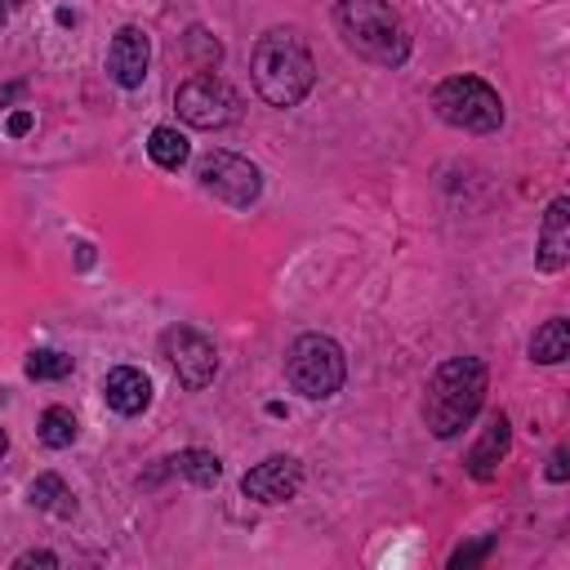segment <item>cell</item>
Listing matches in <instances>:
<instances>
[{"label": "cell", "mask_w": 570, "mask_h": 570, "mask_svg": "<svg viewBox=\"0 0 570 570\" xmlns=\"http://www.w3.org/2000/svg\"><path fill=\"white\" fill-rule=\"evenodd\" d=\"M170 468L179 472V477H187L192 486H201V490H209V486H219V477H224V464H219V455H209V451H179L174 459H170Z\"/></svg>", "instance_id": "2e32d148"}, {"label": "cell", "mask_w": 570, "mask_h": 570, "mask_svg": "<svg viewBox=\"0 0 570 570\" xmlns=\"http://www.w3.org/2000/svg\"><path fill=\"white\" fill-rule=\"evenodd\" d=\"M334 27L356 58L375 67H401L410 58V27L388 0H339Z\"/></svg>", "instance_id": "3957f363"}, {"label": "cell", "mask_w": 570, "mask_h": 570, "mask_svg": "<svg viewBox=\"0 0 570 570\" xmlns=\"http://www.w3.org/2000/svg\"><path fill=\"white\" fill-rule=\"evenodd\" d=\"M0 23H5V5H0Z\"/></svg>", "instance_id": "f1b7e54d"}, {"label": "cell", "mask_w": 570, "mask_h": 570, "mask_svg": "<svg viewBox=\"0 0 570 570\" xmlns=\"http://www.w3.org/2000/svg\"><path fill=\"white\" fill-rule=\"evenodd\" d=\"M299 486H304V464L295 455H272L241 477V494L254 499V504H290Z\"/></svg>", "instance_id": "9c48e42d"}, {"label": "cell", "mask_w": 570, "mask_h": 570, "mask_svg": "<svg viewBox=\"0 0 570 570\" xmlns=\"http://www.w3.org/2000/svg\"><path fill=\"white\" fill-rule=\"evenodd\" d=\"M196 179H201V187L209 196H219L232 209H250L259 201V192H263L259 166L246 161V157H237V152H205L196 161Z\"/></svg>", "instance_id": "52a82bcc"}, {"label": "cell", "mask_w": 570, "mask_h": 570, "mask_svg": "<svg viewBox=\"0 0 570 570\" xmlns=\"http://www.w3.org/2000/svg\"><path fill=\"white\" fill-rule=\"evenodd\" d=\"M250 77H254V90L267 107H299L312 86H317V62H312V49L299 32L290 27H276L267 36H259L254 54H250Z\"/></svg>", "instance_id": "6da1fadb"}, {"label": "cell", "mask_w": 570, "mask_h": 570, "mask_svg": "<svg viewBox=\"0 0 570 570\" xmlns=\"http://www.w3.org/2000/svg\"><path fill=\"white\" fill-rule=\"evenodd\" d=\"M509 446H513V423H509V414H494L486 428H481V442L468 451V472L477 477V481H490L494 472H499V459L509 455Z\"/></svg>", "instance_id": "4fadbf2b"}, {"label": "cell", "mask_w": 570, "mask_h": 570, "mask_svg": "<svg viewBox=\"0 0 570 570\" xmlns=\"http://www.w3.org/2000/svg\"><path fill=\"white\" fill-rule=\"evenodd\" d=\"M36 433H41V442H45L49 451H67L71 442L81 437V428H77V414H71V410L49 406V410L41 414V423H36Z\"/></svg>", "instance_id": "ac0fdd59"}, {"label": "cell", "mask_w": 570, "mask_h": 570, "mask_svg": "<svg viewBox=\"0 0 570 570\" xmlns=\"http://www.w3.org/2000/svg\"><path fill=\"white\" fill-rule=\"evenodd\" d=\"M490 552H494V535H481L477 544H464V548H455V552H451V570H468V566L486 561Z\"/></svg>", "instance_id": "44dd1931"}, {"label": "cell", "mask_w": 570, "mask_h": 570, "mask_svg": "<svg viewBox=\"0 0 570 570\" xmlns=\"http://www.w3.org/2000/svg\"><path fill=\"white\" fill-rule=\"evenodd\" d=\"M433 107L446 125L468 134H494L504 125V99H499L481 77H446L433 90Z\"/></svg>", "instance_id": "5b68a950"}, {"label": "cell", "mask_w": 570, "mask_h": 570, "mask_svg": "<svg viewBox=\"0 0 570 570\" xmlns=\"http://www.w3.org/2000/svg\"><path fill=\"white\" fill-rule=\"evenodd\" d=\"M570 356V321L566 317H552L544 321L535 334H531V362L539 366H561Z\"/></svg>", "instance_id": "9a60e30c"}, {"label": "cell", "mask_w": 570, "mask_h": 570, "mask_svg": "<svg viewBox=\"0 0 570 570\" xmlns=\"http://www.w3.org/2000/svg\"><path fill=\"white\" fill-rule=\"evenodd\" d=\"M23 94H27V86H23V81L5 86V90H0V107H5V103H14V99H23Z\"/></svg>", "instance_id": "d4e9b609"}, {"label": "cell", "mask_w": 570, "mask_h": 570, "mask_svg": "<svg viewBox=\"0 0 570 570\" xmlns=\"http://www.w3.org/2000/svg\"><path fill=\"white\" fill-rule=\"evenodd\" d=\"M183 45H187V58H192L196 67H219V58H224V45L214 41L205 27H192V32L183 36Z\"/></svg>", "instance_id": "ffe728a7"}, {"label": "cell", "mask_w": 570, "mask_h": 570, "mask_svg": "<svg viewBox=\"0 0 570 570\" xmlns=\"http://www.w3.org/2000/svg\"><path fill=\"white\" fill-rule=\"evenodd\" d=\"M161 356L170 362V371L179 375V384L187 392H201L219 375V347L209 334H201L196 326H170L161 334Z\"/></svg>", "instance_id": "8992f818"}, {"label": "cell", "mask_w": 570, "mask_h": 570, "mask_svg": "<svg viewBox=\"0 0 570 570\" xmlns=\"http://www.w3.org/2000/svg\"><path fill=\"white\" fill-rule=\"evenodd\" d=\"M71 375V356L67 352H54V347H41L27 356V379L45 384V379H67Z\"/></svg>", "instance_id": "d6986e66"}, {"label": "cell", "mask_w": 570, "mask_h": 570, "mask_svg": "<svg viewBox=\"0 0 570 570\" xmlns=\"http://www.w3.org/2000/svg\"><path fill=\"white\" fill-rule=\"evenodd\" d=\"M77 263H81V267H90V263H94V246H90V241H81V246H77Z\"/></svg>", "instance_id": "484cf974"}, {"label": "cell", "mask_w": 570, "mask_h": 570, "mask_svg": "<svg viewBox=\"0 0 570 570\" xmlns=\"http://www.w3.org/2000/svg\"><path fill=\"white\" fill-rule=\"evenodd\" d=\"M14 566H19V570H27V566H49V570H54V566H58V557H54V552H45V548H32V552H23Z\"/></svg>", "instance_id": "7402d4cb"}, {"label": "cell", "mask_w": 570, "mask_h": 570, "mask_svg": "<svg viewBox=\"0 0 570 570\" xmlns=\"http://www.w3.org/2000/svg\"><path fill=\"white\" fill-rule=\"evenodd\" d=\"M285 379H290V388L308 401L334 397L347 379L343 347L330 334H299L290 343V352H285Z\"/></svg>", "instance_id": "277c9868"}, {"label": "cell", "mask_w": 570, "mask_h": 570, "mask_svg": "<svg viewBox=\"0 0 570 570\" xmlns=\"http://www.w3.org/2000/svg\"><path fill=\"white\" fill-rule=\"evenodd\" d=\"M27 499H32V509H41V513H49V517H77V494L67 490V481H62L58 472H41V477L32 481Z\"/></svg>", "instance_id": "5bb4252c"}, {"label": "cell", "mask_w": 570, "mask_h": 570, "mask_svg": "<svg viewBox=\"0 0 570 570\" xmlns=\"http://www.w3.org/2000/svg\"><path fill=\"white\" fill-rule=\"evenodd\" d=\"M486 388H490V375H486V362H477V356H451V362H442L433 371V379H428V397H423L428 433L442 442L459 437L477 419Z\"/></svg>", "instance_id": "7a4b0ae2"}, {"label": "cell", "mask_w": 570, "mask_h": 570, "mask_svg": "<svg viewBox=\"0 0 570 570\" xmlns=\"http://www.w3.org/2000/svg\"><path fill=\"white\" fill-rule=\"evenodd\" d=\"M535 263L544 272H561L570 263V201L557 196L539 224V250H535Z\"/></svg>", "instance_id": "8fae6325"}, {"label": "cell", "mask_w": 570, "mask_h": 570, "mask_svg": "<svg viewBox=\"0 0 570 570\" xmlns=\"http://www.w3.org/2000/svg\"><path fill=\"white\" fill-rule=\"evenodd\" d=\"M10 451V437H5V428H0V455H5Z\"/></svg>", "instance_id": "4316f807"}, {"label": "cell", "mask_w": 570, "mask_h": 570, "mask_svg": "<svg viewBox=\"0 0 570 570\" xmlns=\"http://www.w3.org/2000/svg\"><path fill=\"white\" fill-rule=\"evenodd\" d=\"M103 401L116 410V414H142L152 406V379L142 375V371H134V366H116V371H107V379H103Z\"/></svg>", "instance_id": "7c38bea8"}, {"label": "cell", "mask_w": 570, "mask_h": 570, "mask_svg": "<svg viewBox=\"0 0 570 570\" xmlns=\"http://www.w3.org/2000/svg\"><path fill=\"white\" fill-rule=\"evenodd\" d=\"M570 477V468H566V451H552V459H548V481H566Z\"/></svg>", "instance_id": "cb8c5ba5"}, {"label": "cell", "mask_w": 570, "mask_h": 570, "mask_svg": "<svg viewBox=\"0 0 570 570\" xmlns=\"http://www.w3.org/2000/svg\"><path fill=\"white\" fill-rule=\"evenodd\" d=\"M32 121H36V116H32L27 107H23V112H14V116L5 121V129H10V138H23V134L32 129Z\"/></svg>", "instance_id": "603a6c76"}, {"label": "cell", "mask_w": 570, "mask_h": 570, "mask_svg": "<svg viewBox=\"0 0 570 570\" xmlns=\"http://www.w3.org/2000/svg\"><path fill=\"white\" fill-rule=\"evenodd\" d=\"M187 138L174 129V125H157L152 138H148V157L161 166V170H183L187 166Z\"/></svg>", "instance_id": "e0dca14e"}, {"label": "cell", "mask_w": 570, "mask_h": 570, "mask_svg": "<svg viewBox=\"0 0 570 570\" xmlns=\"http://www.w3.org/2000/svg\"><path fill=\"white\" fill-rule=\"evenodd\" d=\"M174 107L192 129H224L237 121V94L209 71H196L174 90Z\"/></svg>", "instance_id": "ba28073f"}, {"label": "cell", "mask_w": 570, "mask_h": 570, "mask_svg": "<svg viewBox=\"0 0 570 570\" xmlns=\"http://www.w3.org/2000/svg\"><path fill=\"white\" fill-rule=\"evenodd\" d=\"M148 67H152V41L142 27H121L107 45V77L121 86V90H138L148 81Z\"/></svg>", "instance_id": "30bf717a"}, {"label": "cell", "mask_w": 570, "mask_h": 570, "mask_svg": "<svg viewBox=\"0 0 570 570\" xmlns=\"http://www.w3.org/2000/svg\"><path fill=\"white\" fill-rule=\"evenodd\" d=\"M5 5H27V0H5Z\"/></svg>", "instance_id": "83f0119b"}]
</instances>
